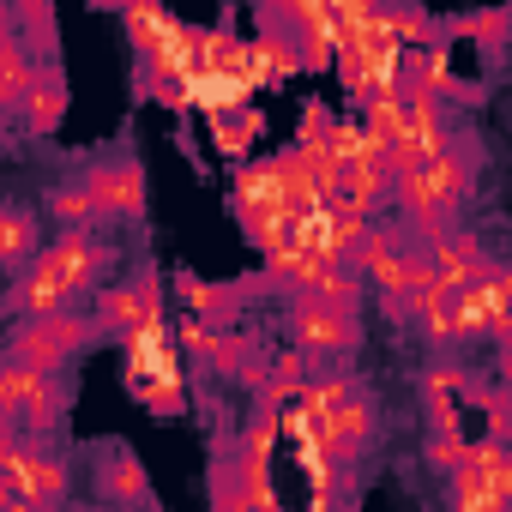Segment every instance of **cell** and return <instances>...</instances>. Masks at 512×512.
<instances>
[{
  "label": "cell",
  "mask_w": 512,
  "mask_h": 512,
  "mask_svg": "<svg viewBox=\"0 0 512 512\" xmlns=\"http://www.w3.org/2000/svg\"><path fill=\"white\" fill-rule=\"evenodd\" d=\"M356 272L368 278V290H380L386 302V320H410L416 314V296L434 284V253L410 235V223H380L362 247Z\"/></svg>",
  "instance_id": "3957f363"
},
{
  "label": "cell",
  "mask_w": 512,
  "mask_h": 512,
  "mask_svg": "<svg viewBox=\"0 0 512 512\" xmlns=\"http://www.w3.org/2000/svg\"><path fill=\"white\" fill-rule=\"evenodd\" d=\"M410 326L422 332V344L434 350V356H452L464 338H458V290L452 284H428L422 296H416V314H410Z\"/></svg>",
  "instance_id": "e0dca14e"
},
{
  "label": "cell",
  "mask_w": 512,
  "mask_h": 512,
  "mask_svg": "<svg viewBox=\"0 0 512 512\" xmlns=\"http://www.w3.org/2000/svg\"><path fill=\"white\" fill-rule=\"evenodd\" d=\"M302 73V49L290 31H253V91H278Z\"/></svg>",
  "instance_id": "44dd1931"
},
{
  "label": "cell",
  "mask_w": 512,
  "mask_h": 512,
  "mask_svg": "<svg viewBox=\"0 0 512 512\" xmlns=\"http://www.w3.org/2000/svg\"><path fill=\"white\" fill-rule=\"evenodd\" d=\"M43 211H49L55 229H103V211H97V199H91L85 181H55L43 193Z\"/></svg>",
  "instance_id": "484cf974"
},
{
  "label": "cell",
  "mask_w": 512,
  "mask_h": 512,
  "mask_svg": "<svg viewBox=\"0 0 512 512\" xmlns=\"http://www.w3.org/2000/svg\"><path fill=\"white\" fill-rule=\"evenodd\" d=\"M67 109H73V91H67L61 61H55V67H43V79H37V91H31V103H25L19 127H25L31 139H55V133H61V121H67Z\"/></svg>",
  "instance_id": "ffe728a7"
},
{
  "label": "cell",
  "mask_w": 512,
  "mask_h": 512,
  "mask_svg": "<svg viewBox=\"0 0 512 512\" xmlns=\"http://www.w3.org/2000/svg\"><path fill=\"white\" fill-rule=\"evenodd\" d=\"M43 247H49V229H43V217H37L25 199H7V205H0V266H7V284L25 278V272L43 260Z\"/></svg>",
  "instance_id": "30bf717a"
},
{
  "label": "cell",
  "mask_w": 512,
  "mask_h": 512,
  "mask_svg": "<svg viewBox=\"0 0 512 512\" xmlns=\"http://www.w3.org/2000/svg\"><path fill=\"white\" fill-rule=\"evenodd\" d=\"M284 326H290V344L308 362H332L338 368V362H350L362 350V314H344V308H332L320 296H290Z\"/></svg>",
  "instance_id": "52a82bcc"
},
{
  "label": "cell",
  "mask_w": 512,
  "mask_h": 512,
  "mask_svg": "<svg viewBox=\"0 0 512 512\" xmlns=\"http://www.w3.org/2000/svg\"><path fill=\"white\" fill-rule=\"evenodd\" d=\"M266 512H284V500H278V506H266Z\"/></svg>",
  "instance_id": "7dc6e473"
},
{
  "label": "cell",
  "mask_w": 512,
  "mask_h": 512,
  "mask_svg": "<svg viewBox=\"0 0 512 512\" xmlns=\"http://www.w3.org/2000/svg\"><path fill=\"white\" fill-rule=\"evenodd\" d=\"M205 488H211V512H253V506H247V488H241V470H235V452H223V458L211 464Z\"/></svg>",
  "instance_id": "f35d334b"
},
{
  "label": "cell",
  "mask_w": 512,
  "mask_h": 512,
  "mask_svg": "<svg viewBox=\"0 0 512 512\" xmlns=\"http://www.w3.org/2000/svg\"><path fill=\"white\" fill-rule=\"evenodd\" d=\"M404 91H416V97H452V103H482V85H470V79H458L452 73V49L440 43V49H416L410 61H404Z\"/></svg>",
  "instance_id": "4fadbf2b"
},
{
  "label": "cell",
  "mask_w": 512,
  "mask_h": 512,
  "mask_svg": "<svg viewBox=\"0 0 512 512\" xmlns=\"http://www.w3.org/2000/svg\"><path fill=\"white\" fill-rule=\"evenodd\" d=\"M470 386H476V374H470L464 362H452V356H434V362L422 368V398H458V404H464Z\"/></svg>",
  "instance_id": "74e56055"
},
{
  "label": "cell",
  "mask_w": 512,
  "mask_h": 512,
  "mask_svg": "<svg viewBox=\"0 0 512 512\" xmlns=\"http://www.w3.org/2000/svg\"><path fill=\"white\" fill-rule=\"evenodd\" d=\"M43 55L19 37V31H7L0 25V115H25V103H31V91H37V79H43Z\"/></svg>",
  "instance_id": "8fae6325"
},
{
  "label": "cell",
  "mask_w": 512,
  "mask_h": 512,
  "mask_svg": "<svg viewBox=\"0 0 512 512\" xmlns=\"http://www.w3.org/2000/svg\"><path fill=\"white\" fill-rule=\"evenodd\" d=\"M314 296L332 302V308H344V314H362V302H368L374 290H368V278H362L356 266H326L320 284H314Z\"/></svg>",
  "instance_id": "836d02e7"
},
{
  "label": "cell",
  "mask_w": 512,
  "mask_h": 512,
  "mask_svg": "<svg viewBox=\"0 0 512 512\" xmlns=\"http://www.w3.org/2000/svg\"><path fill=\"white\" fill-rule=\"evenodd\" d=\"M223 332H229V326H211V320H199V314H181V320H175V344H181V356H193L199 368L217 362Z\"/></svg>",
  "instance_id": "8d00e7d4"
},
{
  "label": "cell",
  "mask_w": 512,
  "mask_h": 512,
  "mask_svg": "<svg viewBox=\"0 0 512 512\" xmlns=\"http://www.w3.org/2000/svg\"><path fill=\"white\" fill-rule=\"evenodd\" d=\"M422 416H428V428H464L458 398H422Z\"/></svg>",
  "instance_id": "b9f144b4"
},
{
  "label": "cell",
  "mask_w": 512,
  "mask_h": 512,
  "mask_svg": "<svg viewBox=\"0 0 512 512\" xmlns=\"http://www.w3.org/2000/svg\"><path fill=\"white\" fill-rule=\"evenodd\" d=\"M446 512H506V500H500V482L464 464L458 476H446Z\"/></svg>",
  "instance_id": "4dcf8cb0"
},
{
  "label": "cell",
  "mask_w": 512,
  "mask_h": 512,
  "mask_svg": "<svg viewBox=\"0 0 512 512\" xmlns=\"http://www.w3.org/2000/svg\"><path fill=\"white\" fill-rule=\"evenodd\" d=\"M464 452H470V434H464V428H428V440H422V464H428L440 482L464 470Z\"/></svg>",
  "instance_id": "e575fe53"
},
{
  "label": "cell",
  "mask_w": 512,
  "mask_h": 512,
  "mask_svg": "<svg viewBox=\"0 0 512 512\" xmlns=\"http://www.w3.org/2000/svg\"><path fill=\"white\" fill-rule=\"evenodd\" d=\"M332 127H338V115H332L326 103H308V109H302V127H296V145H326Z\"/></svg>",
  "instance_id": "ab89813d"
},
{
  "label": "cell",
  "mask_w": 512,
  "mask_h": 512,
  "mask_svg": "<svg viewBox=\"0 0 512 512\" xmlns=\"http://www.w3.org/2000/svg\"><path fill=\"white\" fill-rule=\"evenodd\" d=\"M253 91L247 79H235V73H199L187 91H181V109H199L205 121H223V115H241V109H253Z\"/></svg>",
  "instance_id": "ac0fdd59"
},
{
  "label": "cell",
  "mask_w": 512,
  "mask_h": 512,
  "mask_svg": "<svg viewBox=\"0 0 512 512\" xmlns=\"http://www.w3.org/2000/svg\"><path fill=\"white\" fill-rule=\"evenodd\" d=\"M446 37H464L470 49H488L500 55L512 43V7H482V13H452L446 19Z\"/></svg>",
  "instance_id": "4316f807"
},
{
  "label": "cell",
  "mask_w": 512,
  "mask_h": 512,
  "mask_svg": "<svg viewBox=\"0 0 512 512\" xmlns=\"http://www.w3.org/2000/svg\"><path fill=\"white\" fill-rule=\"evenodd\" d=\"M434 253V278L440 284H452V290H470L476 278H488L500 260H494V253L482 247V235H470V229H452L440 247H428Z\"/></svg>",
  "instance_id": "2e32d148"
},
{
  "label": "cell",
  "mask_w": 512,
  "mask_h": 512,
  "mask_svg": "<svg viewBox=\"0 0 512 512\" xmlns=\"http://www.w3.org/2000/svg\"><path fill=\"white\" fill-rule=\"evenodd\" d=\"M97 500L115 506V512H133V506L151 512V476H145V464H139L127 446L97 452Z\"/></svg>",
  "instance_id": "5bb4252c"
},
{
  "label": "cell",
  "mask_w": 512,
  "mask_h": 512,
  "mask_svg": "<svg viewBox=\"0 0 512 512\" xmlns=\"http://www.w3.org/2000/svg\"><path fill=\"white\" fill-rule=\"evenodd\" d=\"M97 338L103 332H97L91 308L85 314H55V320H7V356L25 362V368H37L43 380L67 374V362L79 350H91Z\"/></svg>",
  "instance_id": "5b68a950"
},
{
  "label": "cell",
  "mask_w": 512,
  "mask_h": 512,
  "mask_svg": "<svg viewBox=\"0 0 512 512\" xmlns=\"http://www.w3.org/2000/svg\"><path fill=\"white\" fill-rule=\"evenodd\" d=\"M356 386H362V380H356L350 368H326V374H314V380H308V392H302V410H308L314 422H326V428H332V416H338V410L356 398Z\"/></svg>",
  "instance_id": "f546056e"
},
{
  "label": "cell",
  "mask_w": 512,
  "mask_h": 512,
  "mask_svg": "<svg viewBox=\"0 0 512 512\" xmlns=\"http://www.w3.org/2000/svg\"><path fill=\"white\" fill-rule=\"evenodd\" d=\"M103 211V223H139L145 205H151V175L133 151H109V157H91L85 175H79Z\"/></svg>",
  "instance_id": "ba28073f"
},
{
  "label": "cell",
  "mask_w": 512,
  "mask_h": 512,
  "mask_svg": "<svg viewBox=\"0 0 512 512\" xmlns=\"http://www.w3.org/2000/svg\"><path fill=\"white\" fill-rule=\"evenodd\" d=\"M121 386L145 416H181L187 410V368H181V344H175V320L145 326L139 338L121 344Z\"/></svg>",
  "instance_id": "277c9868"
},
{
  "label": "cell",
  "mask_w": 512,
  "mask_h": 512,
  "mask_svg": "<svg viewBox=\"0 0 512 512\" xmlns=\"http://www.w3.org/2000/svg\"><path fill=\"white\" fill-rule=\"evenodd\" d=\"M506 452H512V446H500V440H488V434H482V440H470L464 464H470V470H482V476H494V470L506 464Z\"/></svg>",
  "instance_id": "60d3db41"
},
{
  "label": "cell",
  "mask_w": 512,
  "mask_h": 512,
  "mask_svg": "<svg viewBox=\"0 0 512 512\" xmlns=\"http://www.w3.org/2000/svg\"><path fill=\"white\" fill-rule=\"evenodd\" d=\"M320 272H326V260H320V253H308V247H296V241L260 260V284H272L284 296H314Z\"/></svg>",
  "instance_id": "7402d4cb"
},
{
  "label": "cell",
  "mask_w": 512,
  "mask_h": 512,
  "mask_svg": "<svg viewBox=\"0 0 512 512\" xmlns=\"http://www.w3.org/2000/svg\"><path fill=\"white\" fill-rule=\"evenodd\" d=\"M67 494H73V464H67V452H55V446H31L25 500H31L37 512H67Z\"/></svg>",
  "instance_id": "d6986e66"
},
{
  "label": "cell",
  "mask_w": 512,
  "mask_h": 512,
  "mask_svg": "<svg viewBox=\"0 0 512 512\" xmlns=\"http://www.w3.org/2000/svg\"><path fill=\"white\" fill-rule=\"evenodd\" d=\"M308 380H314V362L296 350V344H284L278 356H272V374H266V392H253L260 404H272V410H290V404H302V392H308Z\"/></svg>",
  "instance_id": "d4e9b609"
},
{
  "label": "cell",
  "mask_w": 512,
  "mask_h": 512,
  "mask_svg": "<svg viewBox=\"0 0 512 512\" xmlns=\"http://www.w3.org/2000/svg\"><path fill=\"white\" fill-rule=\"evenodd\" d=\"M121 31L139 55L133 67V91L163 103V109H181V91L205 73V55H199V25L175 19L157 0H127L121 7Z\"/></svg>",
  "instance_id": "7a4b0ae2"
},
{
  "label": "cell",
  "mask_w": 512,
  "mask_h": 512,
  "mask_svg": "<svg viewBox=\"0 0 512 512\" xmlns=\"http://www.w3.org/2000/svg\"><path fill=\"white\" fill-rule=\"evenodd\" d=\"M386 31H392L410 55L446 43V19H434V13H422V7H386Z\"/></svg>",
  "instance_id": "d6a6232c"
},
{
  "label": "cell",
  "mask_w": 512,
  "mask_h": 512,
  "mask_svg": "<svg viewBox=\"0 0 512 512\" xmlns=\"http://www.w3.org/2000/svg\"><path fill=\"white\" fill-rule=\"evenodd\" d=\"M362 133H368V145H374V151L398 157V151L410 145V121H404V91H398V97H380V103H368V109H362Z\"/></svg>",
  "instance_id": "f1b7e54d"
},
{
  "label": "cell",
  "mask_w": 512,
  "mask_h": 512,
  "mask_svg": "<svg viewBox=\"0 0 512 512\" xmlns=\"http://www.w3.org/2000/svg\"><path fill=\"white\" fill-rule=\"evenodd\" d=\"M512 326V266H494L488 278H476L470 290H458V338L464 344H500V332Z\"/></svg>",
  "instance_id": "9c48e42d"
},
{
  "label": "cell",
  "mask_w": 512,
  "mask_h": 512,
  "mask_svg": "<svg viewBox=\"0 0 512 512\" xmlns=\"http://www.w3.org/2000/svg\"><path fill=\"white\" fill-rule=\"evenodd\" d=\"M91 320H97V332H103V338L127 344V338H139L145 326L169 320V284L157 278V266H151V260H139L127 278H115V284L91 302Z\"/></svg>",
  "instance_id": "8992f818"
},
{
  "label": "cell",
  "mask_w": 512,
  "mask_h": 512,
  "mask_svg": "<svg viewBox=\"0 0 512 512\" xmlns=\"http://www.w3.org/2000/svg\"><path fill=\"white\" fill-rule=\"evenodd\" d=\"M464 404L488 416V440L512 446V392H506V386H488V380H476V386L464 392Z\"/></svg>",
  "instance_id": "d590c367"
},
{
  "label": "cell",
  "mask_w": 512,
  "mask_h": 512,
  "mask_svg": "<svg viewBox=\"0 0 512 512\" xmlns=\"http://www.w3.org/2000/svg\"><path fill=\"white\" fill-rule=\"evenodd\" d=\"M247 290H253V284H211V278H199V272H175V278H169V296L181 302V314H199V320H211V326H229V314L247 302Z\"/></svg>",
  "instance_id": "9a60e30c"
},
{
  "label": "cell",
  "mask_w": 512,
  "mask_h": 512,
  "mask_svg": "<svg viewBox=\"0 0 512 512\" xmlns=\"http://www.w3.org/2000/svg\"><path fill=\"white\" fill-rule=\"evenodd\" d=\"M205 127H211V145L241 169V163H253V145H260V133H266V115L241 109V115H223V121H205Z\"/></svg>",
  "instance_id": "83f0119b"
},
{
  "label": "cell",
  "mask_w": 512,
  "mask_h": 512,
  "mask_svg": "<svg viewBox=\"0 0 512 512\" xmlns=\"http://www.w3.org/2000/svg\"><path fill=\"white\" fill-rule=\"evenodd\" d=\"M199 55H205V73H235L253 85V37H241L229 19L199 25Z\"/></svg>",
  "instance_id": "603a6c76"
},
{
  "label": "cell",
  "mask_w": 512,
  "mask_h": 512,
  "mask_svg": "<svg viewBox=\"0 0 512 512\" xmlns=\"http://www.w3.org/2000/svg\"><path fill=\"white\" fill-rule=\"evenodd\" d=\"M67 410H73V380H67V374H55V380H43V386H37V398H31V410H25L19 434H25L31 446H49V440L61 434Z\"/></svg>",
  "instance_id": "cb8c5ba5"
},
{
  "label": "cell",
  "mask_w": 512,
  "mask_h": 512,
  "mask_svg": "<svg viewBox=\"0 0 512 512\" xmlns=\"http://www.w3.org/2000/svg\"><path fill=\"white\" fill-rule=\"evenodd\" d=\"M494 482H500V500H506V512H512V452H506V464L494 470Z\"/></svg>",
  "instance_id": "7bdbcfd3"
},
{
  "label": "cell",
  "mask_w": 512,
  "mask_h": 512,
  "mask_svg": "<svg viewBox=\"0 0 512 512\" xmlns=\"http://www.w3.org/2000/svg\"><path fill=\"white\" fill-rule=\"evenodd\" d=\"M0 512H37V506H31L25 494H0Z\"/></svg>",
  "instance_id": "ee69618b"
},
{
  "label": "cell",
  "mask_w": 512,
  "mask_h": 512,
  "mask_svg": "<svg viewBox=\"0 0 512 512\" xmlns=\"http://www.w3.org/2000/svg\"><path fill=\"white\" fill-rule=\"evenodd\" d=\"M79 512H115V506H79Z\"/></svg>",
  "instance_id": "bcb514c9"
},
{
  "label": "cell",
  "mask_w": 512,
  "mask_h": 512,
  "mask_svg": "<svg viewBox=\"0 0 512 512\" xmlns=\"http://www.w3.org/2000/svg\"><path fill=\"white\" fill-rule=\"evenodd\" d=\"M37 386H43V374H37V368H25V362H13V356H0V416H7V428H19V422H25V410H31Z\"/></svg>",
  "instance_id": "1f68e13d"
},
{
  "label": "cell",
  "mask_w": 512,
  "mask_h": 512,
  "mask_svg": "<svg viewBox=\"0 0 512 512\" xmlns=\"http://www.w3.org/2000/svg\"><path fill=\"white\" fill-rule=\"evenodd\" d=\"M115 241L103 229H55L43 260L7 284V320H55V314H85L109 290L115 272Z\"/></svg>",
  "instance_id": "6da1fadb"
},
{
  "label": "cell",
  "mask_w": 512,
  "mask_h": 512,
  "mask_svg": "<svg viewBox=\"0 0 512 512\" xmlns=\"http://www.w3.org/2000/svg\"><path fill=\"white\" fill-rule=\"evenodd\" d=\"M494 350H500V362H512V326L500 332V344H494Z\"/></svg>",
  "instance_id": "f6af8a7d"
},
{
  "label": "cell",
  "mask_w": 512,
  "mask_h": 512,
  "mask_svg": "<svg viewBox=\"0 0 512 512\" xmlns=\"http://www.w3.org/2000/svg\"><path fill=\"white\" fill-rule=\"evenodd\" d=\"M374 446H380V404H374L368 386H356V398L332 416V452H338V464L356 476V464H362Z\"/></svg>",
  "instance_id": "7c38bea8"
}]
</instances>
